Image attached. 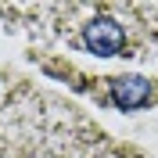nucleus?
Segmentation results:
<instances>
[{
    "label": "nucleus",
    "instance_id": "obj_1",
    "mask_svg": "<svg viewBox=\"0 0 158 158\" xmlns=\"http://www.w3.org/2000/svg\"><path fill=\"white\" fill-rule=\"evenodd\" d=\"M83 47L90 54H97V58H122L129 50V36L122 29V22H115L111 15H94V18L83 22Z\"/></svg>",
    "mask_w": 158,
    "mask_h": 158
},
{
    "label": "nucleus",
    "instance_id": "obj_2",
    "mask_svg": "<svg viewBox=\"0 0 158 158\" xmlns=\"http://www.w3.org/2000/svg\"><path fill=\"white\" fill-rule=\"evenodd\" d=\"M108 97L115 108L122 111H137V108H148L151 97H155V90L144 76H115L108 79Z\"/></svg>",
    "mask_w": 158,
    "mask_h": 158
}]
</instances>
